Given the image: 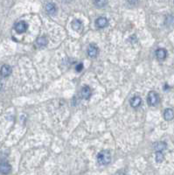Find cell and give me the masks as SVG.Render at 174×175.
Instances as JSON below:
<instances>
[{
    "label": "cell",
    "mask_w": 174,
    "mask_h": 175,
    "mask_svg": "<svg viewBox=\"0 0 174 175\" xmlns=\"http://www.w3.org/2000/svg\"><path fill=\"white\" fill-rule=\"evenodd\" d=\"M111 160V155L110 152L108 151H102L97 155V161L100 165H108Z\"/></svg>",
    "instance_id": "1"
},
{
    "label": "cell",
    "mask_w": 174,
    "mask_h": 175,
    "mask_svg": "<svg viewBox=\"0 0 174 175\" xmlns=\"http://www.w3.org/2000/svg\"><path fill=\"white\" fill-rule=\"evenodd\" d=\"M159 96L155 91H151L148 95V103L151 106H155L158 103Z\"/></svg>",
    "instance_id": "2"
},
{
    "label": "cell",
    "mask_w": 174,
    "mask_h": 175,
    "mask_svg": "<svg viewBox=\"0 0 174 175\" xmlns=\"http://www.w3.org/2000/svg\"><path fill=\"white\" fill-rule=\"evenodd\" d=\"M14 28H15L17 32L23 33V32H26V30L28 28V25L26 22H24V21H19V22H18L16 25H15Z\"/></svg>",
    "instance_id": "3"
},
{
    "label": "cell",
    "mask_w": 174,
    "mask_h": 175,
    "mask_svg": "<svg viewBox=\"0 0 174 175\" xmlns=\"http://www.w3.org/2000/svg\"><path fill=\"white\" fill-rule=\"evenodd\" d=\"M98 52H99V49L97 48V46H95L94 44H90L88 46V54L91 58L96 57L97 54H98Z\"/></svg>",
    "instance_id": "4"
},
{
    "label": "cell",
    "mask_w": 174,
    "mask_h": 175,
    "mask_svg": "<svg viewBox=\"0 0 174 175\" xmlns=\"http://www.w3.org/2000/svg\"><path fill=\"white\" fill-rule=\"evenodd\" d=\"M12 74V67L9 65H3L0 69V75L3 77H7Z\"/></svg>",
    "instance_id": "5"
},
{
    "label": "cell",
    "mask_w": 174,
    "mask_h": 175,
    "mask_svg": "<svg viewBox=\"0 0 174 175\" xmlns=\"http://www.w3.org/2000/svg\"><path fill=\"white\" fill-rule=\"evenodd\" d=\"M11 165L7 162H2L0 164V172L3 174H8L11 172Z\"/></svg>",
    "instance_id": "6"
},
{
    "label": "cell",
    "mask_w": 174,
    "mask_h": 175,
    "mask_svg": "<svg viewBox=\"0 0 174 175\" xmlns=\"http://www.w3.org/2000/svg\"><path fill=\"white\" fill-rule=\"evenodd\" d=\"M95 25L99 28H104L108 26V19L104 17H101V18L96 19Z\"/></svg>",
    "instance_id": "7"
},
{
    "label": "cell",
    "mask_w": 174,
    "mask_h": 175,
    "mask_svg": "<svg viewBox=\"0 0 174 175\" xmlns=\"http://www.w3.org/2000/svg\"><path fill=\"white\" fill-rule=\"evenodd\" d=\"M46 11L48 14L50 15H54L57 12V7L55 5V4L53 3H48L46 5Z\"/></svg>",
    "instance_id": "8"
},
{
    "label": "cell",
    "mask_w": 174,
    "mask_h": 175,
    "mask_svg": "<svg viewBox=\"0 0 174 175\" xmlns=\"http://www.w3.org/2000/svg\"><path fill=\"white\" fill-rule=\"evenodd\" d=\"M72 28L75 30V31H76V32H81L82 31V29H83V25H82V23L78 20V19H75L73 22H72Z\"/></svg>",
    "instance_id": "9"
},
{
    "label": "cell",
    "mask_w": 174,
    "mask_h": 175,
    "mask_svg": "<svg viewBox=\"0 0 174 175\" xmlns=\"http://www.w3.org/2000/svg\"><path fill=\"white\" fill-rule=\"evenodd\" d=\"M166 55H167V52L164 48H158L156 51V56L158 60H161V61L164 60L166 58Z\"/></svg>",
    "instance_id": "10"
},
{
    "label": "cell",
    "mask_w": 174,
    "mask_h": 175,
    "mask_svg": "<svg viewBox=\"0 0 174 175\" xmlns=\"http://www.w3.org/2000/svg\"><path fill=\"white\" fill-rule=\"evenodd\" d=\"M164 117L165 120L167 121H170V120H173L174 118V111L173 109H166L164 112Z\"/></svg>",
    "instance_id": "11"
},
{
    "label": "cell",
    "mask_w": 174,
    "mask_h": 175,
    "mask_svg": "<svg viewBox=\"0 0 174 175\" xmlns=\"http://www.w3.org/2000/svg\"><path fill=\"white\" fill-rule=\"evenodd\" d=\"M91 96V89L88 86H85L82 88L81 89V96L84 98V99H88Z\"/></svg>",
    "instance_id": "12"
},
{
    "label": "cell",
    "mask_w": 174,
    "mask_h": 175,
    "mask_svg": "<svg viewBox=\"0 0 174 175\" xmlns=\"http://www.w3.org/2000/svg\"><path fill=\"white\" fill-rule=\"evenodd\" d=\"M142 103V99L139 97V96H134L131 98L130 100V105L133 107V108H137Z\"/></svg>",
    "instance_id": "13"
},
{
    "label": "cell",
    "mask_w": 174,
    "mask_h": 175,
    "mask_svg": "<svg viewBox=\"0 0 174 175\" xmlns=\"http://www.w3.org/2000/svg\"><path fill=\"white\" fill-rule=\"evenodd\" d=\"M36 43H37L38 47L42 48V47L47 46V44H48V40L46 39V37H39V38L37 39Z\"/></svg>",
    "instance_id": "14"
},
{
    "label": "cell",
    "mask_w": 174,
    "mask_h": 175,
    "mask_svg": "<svg viewBox=\"0 0 174 175\" xmlns=\"http://www.w3.org/2000/svg\"><path fill=\"white\" fill-rule=\"evenodd\" d=\"M166 148V144L164 142H158L154 144V149L157 152H162L163 150H164Z\"/></svg>",
    "instance_id": "15"
},
{
    "label": "cell",
    "mask_w": 174,
    "mask_h": 175,
    "mask_svg": "<svg viewBox=\"0 0 174 175\" xmlns=\"http://www.w3.org/2000/svg\"><path fill=\"white\" fill-rule=\"evenodd\" d=\"M164 159V154L162 153V152H157L156 153V161L158 163H162Z\"/></svg>",
    "instance_id": "16"
},
{
    "label": "cell",
    "mask_w": 174,
    "mask_h": 175,
    "mask_svg": "<svg viewBox=\"0 0 174 175\" xmlns=\"http://www.w3.org/2000/svg\"><path fill=\"white\" fill-rule=\"evenodd\" d=\"M94 4L98 7H103L104 5H106L108 4V2L107 1H96Z\"/></svg>",
    "instance_id": "17"
},
{
    "label": "cell",
    "mask_w": 174,
    "mask_h": 175,
    "mask_svg": "<svg viewBox=\"0 0 174 175\" xmlns=\"http://www.w3.org/2000/svg\"><path fill=\"white\" fill-rule=\"evenodd\" d=\"M75 69H76V71H77V72H80V71L83 69V64L82 63L78 64V65L76 66V68H75Z\"/></svg>",
    "instance_id": "18"
},
{
    "label": "cell",
    "mask_w": 174,
    "mask_h": 175,
    "mask_svg": "<svg viewBox=\"0 0 174 175\" xmlns=\"http://www.w3.org/2000/svg\"><path fill=\"white\" fill-rule=\"evenodd\" d=\"M120 175H126V174H120Z\"/></svg>",
    "instance_id": "19"
}]
</instances>
